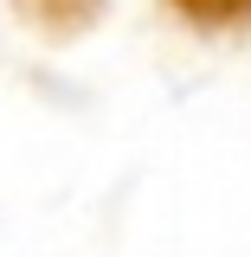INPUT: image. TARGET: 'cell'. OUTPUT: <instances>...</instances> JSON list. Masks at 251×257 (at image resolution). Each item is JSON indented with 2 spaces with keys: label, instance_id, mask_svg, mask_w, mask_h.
Listing matches in <instances>:
<instances>
[{
  "label": "cell",
  "instance_id": "2",
  "mask_svg": "<svg viewBox=\"0 0 251 257\" xmlns=\"http://www.w3.org/2000/svg\"><path fill=\"white\" fill-rule=\"evenodd\" d=\"M161 7L200 39H219V45H245L251 39V0H161Z\"/></svg>",
  "mask_w": 251,
  "mask_h": 257
},
{
  "label": "cell",
  "instance_id": "1",
  "mask_svg": "<svg viewBox=\"0 0 251 257\" xmlns=\"http://www.w3.org/2000/svg\"><path fill=\"white\" fill-rule=\"evenodd\" d=\"M7 7H13V20H20L32 39H45V45H71V39H84V32L103 20L110 0H7Z\"/></svg>",
  "mask_w": 251,
  "mask_h": 257
}]
</instances>
